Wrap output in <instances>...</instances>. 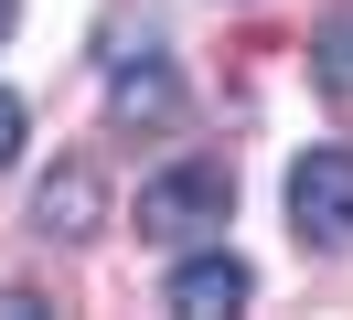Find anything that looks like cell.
Returning <instances> with one entry per match:
<instances>
[{
	"label": "cell",
	"instance_id": "cell-1",
	"mask_svg": "<svg viewBox=\"0 0 353 320\" xmlns=\"http://www.w3.org/2000/svg\"><path fill=\"white\" fill-rule=\"evenodd\" d=\"M225 213H236L225 160H182V171H161V182H139V235H150V246H193Z\"/></svg>",
	"mask_w": 353,
	"mask_h": 320
},
{
	"label": "cell",
	"instance_id": "cell-2",
	"mask_svg": "<svg viewBox=\"0 0 353 320\" xmlns=\"http://www.w3.org/2000/svg\"><path fill=\"white\" fill-rule=\"evenodd\" d=\"M289 235L321 256L353 246V149H310L300 171H289Z\"/></svg>",
	"mask_w": 353,
	"mask_h": 320
},
{
	"label": "cell",
	"instance_id": "cell-3",
	"mask_svg": "<svg viewBox=\"0 0 353 320\" xmlns=\"http://www.w3.org/2000/svg\"><path fill=\"white\" fill-rule=\"evenodd\" d=\"M97 224H108V171H97V160H54V171H43V192H32V235L86 246Z\"/></svg>",
	"mask_w": 353,
	"mask_h": 320
},
{
	"label": "cell",
	"instance_id": "cell-4",
	"mask_svg": "<svg viewBox=\"0 0 353 320\" xmlns=\"http://www.w3.org/2000/svg\"><path fill=\"white\" fill-rule=\"evenodd\" d=\"M246 299H257V277H246V256H182L172 267V310L182 320H225V310H246Z\"/></svg>",
	"mask_w": 353,
	"mask_h": 320
},
{
	"label": "cell",
	"instance_id": "cell-5",
	"mask_svg": "<svg viewBox=\"0 0 353 320\" xmlns=\"http://www.w3.org/2000/svg\"><path fill=\"white\" fill-rule=\"evenodd\" d=\"M108 118H118V128H172V118H182V75H172L161 54L118 64V75H108Z\"/></svg>",
	"mask_w": 353,
	"mask_h": 320
},
{
	"label": "cell",
	"instance_id": "cell-6",
	"mask_svg": "<svg viewBox=\"0 0 353 320\" xmlns=\"http://www.w3.org/2000/svg\"><path fill=\"white\" fill-rule=\"evenodd\" d=\"M310 75H321V96H353V0L321 21V43H310Z\"/></svg>",
	"mask_w": 353,
	"mask_h": 320
},
{
	"label": "cell",
	"instance_id": "cell-7",
	"mask_svg": "<svg viewBox=\"0 0 353 320\" xmlns=\"http://www.w3.org/2000/svg\"><path fill=\"white\" fill-rule=\"evenodd\" d=\"M22 160V96H0V171Z\"/></svg>",
	"mask_w": 353,
	"mask_h": 320
},
{
	"label": "cell",
	"instance_id": "cell-8",
	"mask_svg": "<svg viewBox=\"0 0 353 320\" xmlns=\"http://www.w3.org/2000/svg\"><path fill=\"white\" fill-rule=\"evenodd\" d=\"M11 21H22V0H0V43H11Z\"/></svg>",
	"mask_w": 353,
	"mask_h": 320
}]
</instances>
